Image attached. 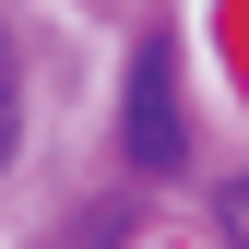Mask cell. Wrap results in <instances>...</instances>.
Wrapping results in <instances>:
<instances>
[{"label":"cell","instance_id":"obj_3","mask_svg":"<svg viewBox=\"0 0 249 249\" xmlns=\"http://www.w3.org/2000/svg\"><path fill=\"white\" fill-rule=\"evenodd\" d=\"M213 237H226V249H249V166L213 190Z\"/></svg>","mask_w":249,"mask_h":249},{"label":"cell","instance_id":"obj_2","mask_svg":"<svg viewBox=\"0 0 249 249\" xmlns=\"http://www.w3.org/2000/svg\"><path fill=\"white\" fill-rule=\"evenodd\" d=\"M12 142H24V71H12V36H0V166H12Z\"/></svg>","mask_w":249,"mask_h":249},{"label":"cell","instance_id":"obj_1","mask_svg":"<svg viewBox=\"0 0 249 249\" xmlns=\"http://www.w3.org/2000/svg\"><path fill=\"white\" fill-rule=\"evenodd\" d=\"M131 166H154V178H178V166H190V119H178V48H166V36H142V48H131Z\"/></svg>","mask_w":249,"mask_h":249}]
</instances>
